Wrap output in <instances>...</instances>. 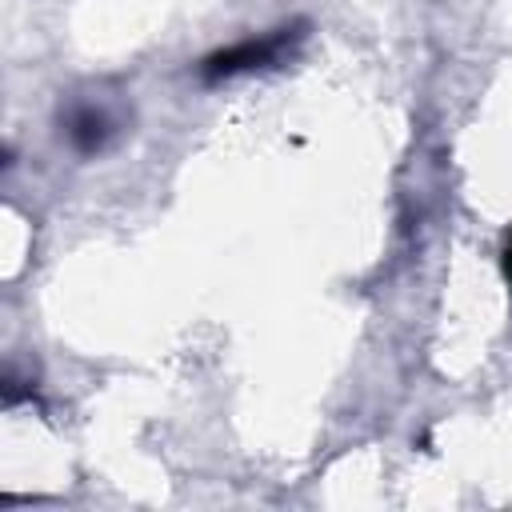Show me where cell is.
Returning <instances> with one entry per match:
<instances>
[{
  "mask_svg": "<svg viewBox=\"0 0 512 512\" xmlns=\"http://www.w3.org/2000/svg\"><path fill=\"white\" fill-rule=\"evenodd\" d=\"M300 40H304V24H284V28H272L264 36L236 40V44L216 48L212 56L200 60V80L204 84H220V80H236V76H248V72L280 68L284 60H292Z\"/></svg>",
  "mask_w": 512,
  "mask_h": 512,
  "instance_id": "obj_1",
  "label": "cell"
},
{
  "mask_svg": "<svg viewBox=\"0 0 512 512\" xmlns=\"http://www.w3.org/2000/svg\"><path fill=\"white\" fill-rule=\"evenodd\" d=\"M500 268H504V280H508V288H512V232H508V240H504V256H500Z\"/></svg>",
  "mask_w": 512,
  "mask_h": 512,
  "instance_id": "obj_3",
  "label": "cell"
},
{
  "mask_svg": "<svg viewBox=\"0 0 512 512\" xmlns=\"http://www.w3.org/2000/svg\"><path fill=\"white\" fill-rule=\"evenodd\" d=\"M60 124H64V140H68L80 156H96V152L108 144V136H112V116H108L104 108H96V104H76V108H68Z\"/></svg>",
  "mask_w": 512,
  "mask_h": 512,
  "instance_id": "obj_2",
  "label": "cell"
}]
</instances>
